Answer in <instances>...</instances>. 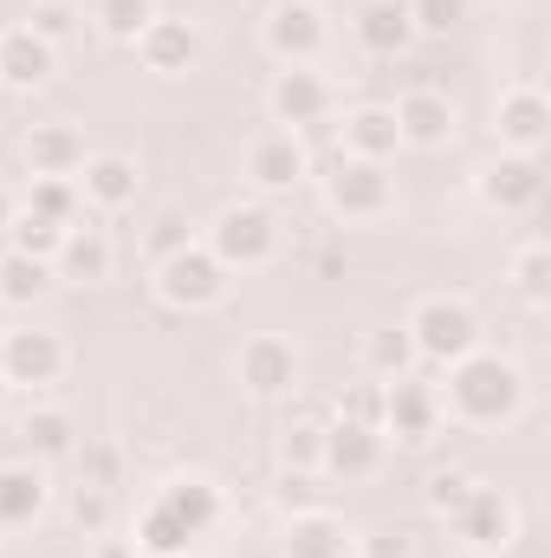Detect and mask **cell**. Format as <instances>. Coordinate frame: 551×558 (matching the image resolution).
<instances>
[{
  "instance_id": "1",
  "label": "cell",
  "mask_w": 551,
  "mask_h": 558,
  "mask_svg": "<svg viewBox=\"0 0 551 558\" xmlns=\"http://www.w3.org/2000/svg\"><path fill=\"white\" fill-rule=\"evenodd\" d=\"M526 403V377L513 357L500 351H467L461 364H448V390H441V416L467 422V428H493L513 422Z\"/></svg>"
},
{
  "instance_id": "2",
  "label": "cell",
  "mask_w": 551,
  "mask_h": 558,
  "mask_svg": "<svg viewBox=\"0 0 551 558\" xmlns=\"http://www.w3.org/2000/svg\"><path fill=\"white\" fill-rule=\"evenodd\" d=\"M409 338H415V357L421 364H461L467 351H480V318H474V305L467 299H448V292H434V299H421L409 318Z\"/></svg>"
},
{
  "instance_id": "3",
  "label": "cell",
  "mask_w": 551,
  "mask_h": 558,
  "mask_svg": "<svg viewBox=\"0 0 551 558\" xmlns=\"http://www.w3.org/2000/svg\"><path fill=\"white\" fill-rule=\"evenodd\" d=\"M208 254H215L228 274H254V267H267V260L279 254L273 208H260V202H234V208H221L215 228H208Z\"/></svg>"
},
{
  "instance_id": "4",
  "label": "cell",
  "mask_w": 551,
  "mask_h": 558,
  "mask_svg": "<svg viewBox=\"0 0 551 558\" xmlns=\"http://www.w3.org/2000/svg\"><path fill=\"white\" fill-rule=\"evenodd\" d=\"M228 286H234V274L201 241L182 247V254H169V260H156V299L175 305V312H215L228 299Z\"/></svg>"
},
{
  "instance_id": "5",
  "label": "cell",
  "mask_w": 551,
  "mask_h": 558,
  "mask_svg": "<svg viewBox=\"0 0 551 558\" xmlns=\"http://www.w3.org/2000/svg\"><path fill=\"white\" fill-rule=\"evenodd\" d=\"M325 208L338 221H377L396 208V182L383 162H364V156H338L325 169Z\"/></svg>"
},
{
  "instance_id": "6",
  "label": "cell",
  "mask_w": 551,
  "mask_h": 558,
  "mask_svg": "<svg viewBox=\"0 0 551 558\" xmlns=\"http://www.w3.org/2000/svg\"><path fill=\"white\" fill-rule=\"evenodd\" d=\"M448 526H454V539H461L467 553H480V558L506 553V546L519 539V513H513L506 487H474V494L448 513Z\"/></svg>"
},
{
  "instance_id": "7",
  "label": "cell",
  "mask_w": 551,
  "mask_h": 558,
  "mask_svg": "<svg viewBox=\"0 0 551 558\" xmlns=\"http://www.w3.org/2000/svg\"><path fill=\"white\" fill-rule=\"evenodd\" d=\"M390 454V435L377 422H351L331 416L325 422V454H318V474H338V481H370Z\"/></svg>"
},
{
  "instance_id": "8",
  "label": "cell",
  "mask_w": 551,
  "mask_h": 558,
  "mask_svg": "<svg viewBox=\"0 0 551 558\" xmlns=\"http://www.w3.org/2000/svg\"><path fill=\"white\" fill-rule=\"evenodd\" d=\"M325 46H331L325 7H311V0H279L273 13H267V52H273L279 65H318Z\"/></svg>"
},
{
  "instance_id": "9",
  "label": "cell",
  "mask_w": 551,
  "mask_h": 558,
  "mask_svg": "<svg viewBox=\"0 0 551 558\" xmlns=\"http://www.w3.org/2000/svg\"><path fill=\"white\" fill-rule=\"evenodd\" d=\"M480 202L493 208V215H532L539 208V195H546V169H539V156H513V149H500L487 169H480Z\"/></svg>"
},
{
  "instance_id": "10",
  "label": "cell",
  "mask_w": 551,
  "mask_h": 558,
  "mask_svg": "<svg viewBox=\"0 0 551 558\" xmlns=\"http://www.w3.org/2000/svg\"><path fill=\"white\" fill-rule=\"evenodd\" d=\"M331 78L318 72V65H279L273 85H267V105H273V118L285 131H305V124H325L331 118Z\"/></svg>"
},
{
  "instance_id": "11",
  "label": "cell",
  "mask_w": 551,
  "mask_h": 558,
  "mask_svg": "<svg viewBox=\"0 0 551 558\" xmlns=\"http://www.w3.org/2000/svg\"><path fill=\"white\" fill-rule=\"evenodd\" d=\"M59 371H65V344H59V331H33V325H13L7 338H0V377L20 390H39V384H59Z\"/></svg>"
},
{
  "instance_id": "12",
  "label": "cell",
  "mask_w": 551,
  "mask_h": 558,
  "mask_svg": "<svg viewBox=\"0 0 551 558\" xmlns=\"http://www.w3.org/2000/svg\"><path fill=\"white\" fill-rule=\"evenodd\" d=\"M493 137L500 149H513V156H539L551 137V105L539 85H513L500 105H493Z\"/></svg>"
},
{
  "instance_id": "13",
  "label": "cell",
  "mask_w": 551,
  "mask_h": 558,
  "mask_svg": "<svg viewBox=\"0 0 551 558\" xmlns=\"http://www.w3.org/2000/svg\"><path fill=\"white\" fill-rule=\"evenodd\" d=\"M441 428V390L434 384H421V377H396V384H383V435H396V441H428Z\"/></svg>"
},
{
  "instance_id": "14",
  "label": "cell",
  "mask_w": 551,
  "mask_h": 558,
  "mask_svg": "<svg viewBox=\"0 0 551 558\" xmlns=\"http://www.w3.org/2000/svg\"><path fill=\"white\" fill-rule=\"evenodd\" d=\"M292 384H298V351H292L285 338L260 331V338L241 344V390H247V397L273 403V397H292Z\"/></svg>"
},
{
  "instance_id": "15",
  "label": "cell",
  "mask_w": 551,
  "mask_h": 558,
  "mask_svg": "<svg viewBox=\"0 0 551 558\" xmlns=\"http://www.w3.org/2000/svg\"><path fill=\"white\" fill-rule=\"evenodd\" d=\"M305 143L298 131H267V137L247 143V182L260 189V195H285V189H298L305 182Z\"/></svg>"
},
{
  "instance_id": "16",
  "label": "cell",
  "mask_w": 551,
  "mask_h": 558,
  "mask_svg": "<svg viewBox=\"0 0 551 558\" xmlns=\"http://www.w3.org/2000/svg\"><path fill=\"white\" fill-rule=\"evenodd\" d=\"M357 533L331 513V507H305L285 520V539H279V558H351Z\"/></svg>"
},
{
  "instance_id": "17",
  "label": "cell",
  "mask_w": 551,
  "mask_h": 558,
  "mask_svg": "<svg viewBox=\"0 0 551 558\" xmlns=\"http://www.w3.org/2000/svg\"><path fill=\"white\" fill-rule=\"evenodd\" d=\"M78 182V202L85 208H105V215H118V208H131L137 202V189H143V175H137V162L131 156H85V169L72 175Z\"/></svg>"
},
{
  "instance_id": "18",
  "label": "cell",
  "mask_w": 551,
  "mask_h": 558,
  "mask_svg": "<svg viewBox=\"0 0 551 558\" xmlns=\"http://www.w3.org/2000/svg\"><path fill=\"white\" fill-rule=\"evenodd\" d=\"M351 39L370 52V59H403L415 46V20L403 0H364L357 20H351Z\"/></svg>"
},
{
  "instance_id": "19",
  "label": "cell",
  "mask_w": 551,
  "mask_h": 558,
  "mask_svg": "<svg viewBox=\"0 0 551 558\" xmlns=\"http://www.w3.org/2000/svg\"><path fill=\"white\" fill-rule=\"evenodd\" d=\"M59 52L33 33V26H7L0 33V92H39L52 78Z\"/></svg>"
},
{
  "instance_id": "20",
  "label": "cell",
  "mask_w": 551,
  "mask_h": 558,
  "mask_svg": "<svg viewBox=\"0 0 551 558\" xmlns=\"http://www.w3.org/2000/svg\"><path fill=\"white\" fill-rule=\"evenodd\" d=\"M137 59L149 65V72L175 78V72H188V65L201 59V33H195L188 20H175V13H156V20L143 26V39H137Z\"/></svg>"
},
{
  "instance_id": "21",
  "label": "cell",
  "mask_w": 551,
  "mask_h": 558,
  "mask_svg": "<svg viewBox=\"0 0 551 558\" xmlns=\"http://www.w3.org/2000/svg\"><path fill=\"white\" fill-rule=\"evenodd\" d=\"M46 513V474L39 461H0V533L33 526Z\"/></svg>"
},
{
  "instance_id": "22",
  "label": "cell",
  "mask_w": 551,
  "mask_h": 558,
  "mask_svg": "<svg viewBox=\"0 0 551 558\" xmlns=\"http://www.w3.org/2000/svg\"><path fill=\"white\" fill-rule=\"evenodd\" d=\"M396 111V131H403V143H415V149H441V143L454 137V105L441 98V92H409L403 105H390Z\"/></svg>"
},
{
  "instance_id": "23",
  "label": "cell",
  "mask_w": 551,
  "mask_h": 558,
  "mask_svg": "<svg viewBox=\"0 0 551 558\" xmlns=\"http://www.w3.org/2000/svg\"><path fill=\"white\" fill-rule=\"evenodd\" d=\"M156 500H162V507H169V513H175V520L195 533V546H201V539L221 526V487H215V481H201V474H182V481H169Z\"/></svg>"
},
{
  "instance_id": "24",
  "label": "cell",
  "mask_w": 551,
  "mask_h": 558,
  "mask_svg": "<svg viewBox=\"0 0 551 558\" xmlns=\"http://www.w3.org/2000/svg\"><path fill=\"white\" fill-rule=\"evenodd\" d=\"M403 149V131H396V111L390 105H357L344 118V156H364V162H390Z\"/></svg>"
},
{
  "instance_id": "25",
  "label": "cell",
  "mask_w": 551,
  "mask_h": 558,
  "mask_svg": "<svg viewBox=\"0 0 551 558\" xmlns=\"http://www.w3.org/2000/svg\"><path fill=\"white\" fill-rule=\"evenodd\" d=\"M118 267V254H111V241H105V228H65V241H59V254H52V274L65 279H111Z\"/></svg>"
},
{
  "instance_id": "26",
  "label": "cell",
  "mask_w": 551,
  "mask_h": 558,
  "mask_svg": "<svg viewBox=\"0 0 551 558\" xmlns=\"http://www.w3.org/2000/svg\"><path fill=\"white\" fill-rule=\"evenodd\" d=\"M85 137L72 131V124H33V137H26V162H33V175H78L85 169Z\"/></svg>"
},
{
  "instance_id": "27",
  "label": "cell",
  "mask_w": 551,
  "mask_h": 558,
  "mask_svg": "<svg viewBox=\"0 0 551 558\" xmlns=\"http://www.w3.org/2000/svg\"><path fill=\"white\" fill-rule=\"evenodd\" d=\"M20 441H26V454H33V461H65V454L78 448V428H72L65 410L39 403V410H26V416H20Z\"/></svg>"
},
{
  "instance_id": "28",
  "label": "cell",
  "mask_w": 551,
  "mask_h": 558,
  "mask_svg": "<svg viewBox=\"0 0 551 558\" xmlns=\"http://www.w3.org/2000/svg\"><path fill=\"white\" fill-rule=\"evenodd\" d=\"M52 292V260H33L20 247H0V305H39Z\"/></svg>"
},
{
  "instance_id": "29",
  "label": "cell",
  "mask_w": 551,
  "mask_h": 558,
  "mask_svg": "<svg viewBox=\"0 0 551 558\" xmlns=\"http://www.w3.org/2000/svg\"><path fill=\"white\" fill-rule=\"evenodd\" d=\"M415 364V338H409V325H383V331H370L364 338V371L377 377V384H396V377H409Z\"/></svg>"
},
{
  "instance_id": "30",
  "label": "cell",
  "mask_w": 551,
  "mask_h": 558,
  "mask_svg": "<svg viewBox=\"0 0 551 558\" xmlns=\"http://www.w3.org/2000/svg\"><path fill=\"white\" fill-rule=\"evenodd\" d=\"M26 215L59 221V228H78V215H85L78 182H72V175H33V189H26Z\"/></svg>"
},
{
  "instance_id": "31",
  "label": "cell",
  "mask_w": 551,
  "mask_h": 558,
  "mask_svg": "<svg viewBox=\"0 0 551 558\" xmlns=\"http://www.w3.org/2000/svg\"><path fill=\"white\" fill-rule=\"evenodd\" d=\"M318 454H325V416H318V410H298V416L279 428V461L318 474Z\"/></svg>"
},
{
  "instance_id": "32",
  "label": "cell",
  "mask_w": 551,
  "mask_h": 558,
  "mask_svg": "<svg viewBox=\"0 0 551 558\" xmlns=\"http://www.w3.org/2000/svg\"><path fill=\"white\" fill-rule=\"evenodd\" d=\"M91 20H98V33H105V39L137 46L143 26L156 20V0H91Z\"/></svg>"
},
{
  "instance_id": "33",
  "label": "cell",
  "mask_w": 551,
  "mask_h": 558,
  "mask_svg": "<svg viewBox=\"0 0 551 558\" xmlns=\"http://www.w3.org/2000/svg\"><path fill=\"white\" fill-rule=\"evenodd\" d=\"M506 279H513V292H519L526 305H546V299H551V247H546V241H526V247L513 254Z\"/></svg>"
},
{
  "instance_id": "34",
  "label": "cell",
  "mask_w": 551,
  "mask_h": 558,
  "mask_svg": "<svg viewBox=\"0 0 551 558\" xmlns=\"http://www.w3.org/2000/svg\"><path fill=\"white\" fill-rule=\"evenodd\" d=\"M78 20H85V13H78V0H33V13H26L20 26H33V33L59 52V46H72V39H78Z\"/></svg>"
},
{
  "instance_id": "35",
  "label": "cell",
  "mask_w": 551,
  "mask_h": 558,
  "mask_svg": "<svg viewBox=\"0 0 551 558\" xmlns=\"http://www.w3.org/2000/svg\"><path fill=\"white\" fill-rule=\"evenodd\" d=\"M182 247H195V228H188V215H182V208H162V215L143 228V254H149V267H156V260H169V254H182Z\"/></svg>"
},
{
  "instance_id": "36",
  "label": "cell",
  "mask_w": 551,
  "mask_h": 558,
  "mask_svg": "<svg viewBox=\"0 0 551 558\" xmlns=\"http://www.w3.org/2000/svg\"><path fill=\"white\" fill-rule=\"evenodd\" d=\"M59 241H65V228L59 221H39V215H13V228H7V247H20V254H33V260H52L59 254Z\"/></svg>"
},
{
  "instance_id": "37",
  "label": "cell",
  "mask_w": 551,
  "mask_h": 558,
  "mask_svg": "<svg viewBox=\"0 0 551 558\" xmlns=\"http://www.w3.org/2000/svg\"><path fill=\"white\" fill-rule=\"evenodd\" d=\"M111 513H118V507H111V487H85V481L72 487V526H78L85 539H105V533H111Z\"/></svg>"
},
{
  "instance_id": "38",
  "label": "cell",
  "mask_w": 551,
  "mask_h": 558,
  "mask_svg": "<svg viewBox=\"0 0 551 558\" xmlns=\"http://www.w3.org/2000/svg\"><path fill=\"white\" fill-rule=\"evenodd\" d=\"M403 7H409L415 33H434V39H441V33H454V26L474 13V0H403Z\"/></svg>"
},
{
  "instance_id": "39",
  "label": "cell",
  "mask_w": 551,
  "mask_h": 558,
  "mask_svg": "<svg viewBox=\"0 0 551 558\" xmlns=\"http://www.w3.org/2000/svg\"><path fill=\"white\" fill-rule=\"evenodd\" d=\"M474 487H480V481H474L467 468H434V474H428V513H441V520H448Z\"/></svg>"
},
{
  "instance_id": "40",
  "label": "cell",
  "mask_w": 551,
  "mask_h": 558,
  "mask_svg": "<svg viewBox=\"0 0 551 558\" xmlns=\"http://www.w3.org/2000/svg\"><path fill=\"white\" fill-rule=\"evenodd\" d=\"M351 558H415V539L403 526H377V533H364V539L351 546Z\"/></svg>"
},
{
  "instance_id": "41",
  "label": "cell",
  "mask_w": 551,
  "mask_h": 558,
  "mask_svg": "<svg viewBox=\"0 0 551 558\" xmlns=\"http://www.w3.org/2000/svg\"><path fill=\"white\" fill-rule=\"evenodd\" d=\"M78 454V468H85V487H118V468H124V454L118 448H72Z\"/></svg>"
},
{
  "instance_id": "42",
  "label": "cell",
  "mask_w": 551,
  "mask_h": 558,
  "mask_svg": "<svg viewBox=\"0 0 551 558\" xmlns=\"http://www.w3.org/2000/svg\"><path fill=\"white\" fill-rule=\"evenodd\" d=\"M338 416H351V422H377V428H383V384H377V377H370V384H357V390L344 397V410H338Z\"/></svg>"
},
{
  "instance_id": "43",
  "label": "cell",
  "mask_w": 551,
  "mask_h": 558,
  "mask_svg": "<svg viewBox=\"0 0 551 558\" xmlns=\"http://www.w3.org/2000/svg\"><path fill=\"white\" fill-rule=\"evenodd\" d=\"M13 215H20V202H13V189H7V182H0V234H7V228H13Z\"/></svg>"
},
{
  "instance_id": "44",
  "label": "cell",
  "mask_w": 551,
  "mask_h": 558,
  "mask_svg": "<svg viewBox=\"0 0 551 558\" xmlns=\"http://www.w3.org/2000/svg\"><path fill=\"white\" fill-rule=\"evenodd\" d=\"M98 558H137V546H124V539H98Z\"/></svg>"
},
{
  "instance_id": "45",
  "label": "cell",
  "mask_w": 551,
  "mask_h": 558,
  "mask_svg": "<svg viewBox=\"0 0 551 558\" xmlns=\"http://www.w3.org/2000/svg\"><path fill=\"white\" fill-rule=\"evenodd\" d=\"M7 403H13V384H7V377H0V416H7Z\"/></svg>"
},
{
  "instance_id": "46",
  "label": "cell",
  "mask_w": 551,
  "mask_h": 558,
  "mask_svg": "<svg viewBox=\"0 0 551 558\" xmlns=\"http://www.w3.org/2000/svg\"><path fill=\"white\" fill-rule=\"evenodd\" d=\"M7 331H13V318H7V305H0V338H7Z\"/></svg>"
},
{
  "instance_id": "47",
  "label": "cell",
  "mask_w": 551,
  "mask_h": 558,
  "mask_svg": "<svg viewBox=\"0 0 551 558\" xmlns=\"http://www.w3.org/2000/svg\"><path fill=\"white\" fill-rule=\"evenodd\" d=\"M0 558H7V553H0Z\"/></svg>"
}]
</instances>
